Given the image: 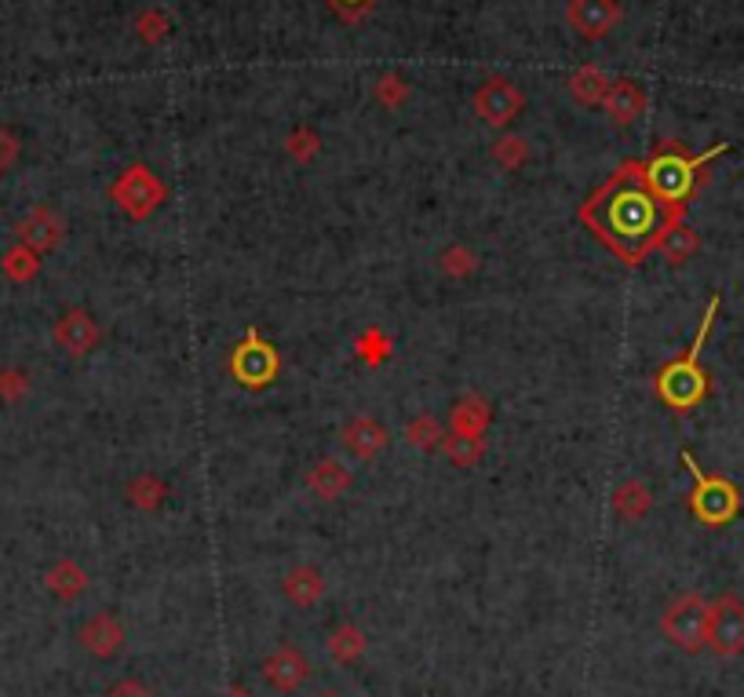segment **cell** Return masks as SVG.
Masks as SVG:
<instances>
[{"label": "cell", "instance_id": "d590c367", "mask_svg": "<svg viewBox=\"0 0 744 697\" xmlns=\"http://www.w3.org/2000/svg\"><path fill=\"white\" fill-rule=\"evenodd\" d=\"M26 391H30V380H26V373H22V369H4V373H0V398H4V402H19Z\"/></svg>", "mask_w": 744, "mask_h": 697}, {"label": "cell", "instance_id": "52a82bcc", "mask_svg": "<svg viewBox=\"0 0 744 697\" xmlns=\"http://www.w3.org/2000/svg\"><path fill=\"white\" fill-rule=\"evenodd\" d=\"M226 369H231V376L242 387H270L281 373V354L256 329H248L245 340L226 358Z\"/></svg>", "mask_w": 744, "mask_h": 697}, {"label": "cell", "instance_id": "d4e9b609", "mask_svg": "<svg viewBox=\"0 0 744 697\" xmlns=\"http://www.w3.org/2000/svg\"><path fill=\"white\" fill-rule=\"evenodd\" d=\"M0 270H4V278L8 281H19V285H26V281H33L41 274V253H33L30 245H11L4 256H0Z\"/></svg>", "mask_w": 744, "mask_h": 697}, {"label": "cell", "instance_id": "83f0119b", "mask_svg": "<svg viewBox=\"0 0 744 697\" xmlns=\"http://www.w3.org/2000/svg\"><path fill=\"white\" fill-rule=\"evenodd\" d=\"M406 439H409V445L413 450H420V453H434V450H442V439H445V431H442V424L434 420L431 413H420L413 424L406 428Z\"/></svg>", "mask_w": 744, "mask_h": 697}, {"label": "cell", "instance_id": "cb8c5ba5", "mask_svg": "<svg viewBox=\"0 0 744 697\" xmlns=\"http://www.w3.org/2000/svg\"><path fill=\"white\" fill-rule=\"evenodd\" d=\"M697 248H701V237H697L693 226H686V220H682V223H675V226H668V231H664L657 253L668 259L671 267H682L686 259H693Z\"/></svg>", "mask_w": 744, "mask_h": 697}, {"label": "cell", "instance_id": "ac0fdd59", "mask_svg": "<svg viewBox=\"0 0 744 697\" xmlns=\"http://www.w3.org/2000/svg\"><path fill=\"white\" fill-rule=\"evenodd\" d=\"M44 588L59 602H77L88 591V574L74 558H59V563H52L48 574H44Z\"/></svg>", "mask_w": 744, "mask_h": 697}, {"label": "cell", "instance_id": "ffe728a7", "mask_svg": "<svg viewBox=\"0 0 744 697\" xmlns=\"http://www.w3.org/2000/svg\"><path fill=\"white\" fill-rule=\"evenodd\" d=\"M449 424H453L456 435H475V439H482V435H486V428L493 424V406H489L482 395H464L460 402L453 406Z\"/></svg>", "mask_w": 744, "mask_h": 697}, {"label": "cell", "instance_id": "5bb4252c", "mask_svg": "<svg viewBox=\"0 0 744 697\" xmlns=\"http://www.w3.org/2000/svg\"><path fill=\"white\" fill-rule=\"evenodd\" d=\"M99 322L91 318L85 307H74V311H66L59 322L52 329V340L59 344L66 354H74V358H81L91 347L99 344Z\"/></svg>", "mask_w": 744, "mask_h": 697}, {"label": "cell", "instance_id": "f1b7e54d", "mask_svg": "<svg viewBox=\"0 0 744 697\" xmlns=\"http://www.w3.org/2000/svg\"><path fill=\"white\" fill-rule=\"evenodd\" d=\"M168 30H171V19L162 8H143L140 15H135V37L143 44H162L168 37Z\"/></svg>", "mask_w": 744, "mask_h": 697}, {"label": "cell", "instance_id": "7c38bea8", "mask_svg": "<svg viewBox=\"0 0 744 697\" xmlns=\"http://www.w3.org/2000/svg\"><path fill=\"white\" fill-rule=\"evenodd\" d=\"M15 234L22 245L33 248V253H52V248H59L66 242V223L52 204H37V209H30L15 223Z\"/></svg>", "mask_w": 744, "mask_h": 697}, {"label": "cell", "instance_id": "ab89813d", "mask_svg": "<svg viewBox=\"0 0 744 697\" xmlns=\"http://www.w3.org/2000/svg\"><path fill=\"white\" fill-rule=\"evenodd\" d=\"M318 697H340V694H332V690H325V694H318Z\"/></svg>", "mask_w": 744, "mask_h": 697}, {"label": "cell", "instance_id": "7402d4cb", "mask_svg": "<svg viewBox=\"0 0 744 697\" xmlns=\"http://www.w3.org/2000/svg\"><path fill=\"white\" fill-rule=\"evenodd\" d=\"M325 646H329V657L336 661V665H354V661H362V654L369 650V635H365L358 624L343 621L340 628H332Z\"/></svg>", "mask_w": 744, "mask_h": 697}, {"label": "cell", "instance_id": "4dcf8cb0", "mask_svg": "<svg viewBox=\"0 0 744 697\" xmlns=\"http://www.w3.org/2000/svg\"><path fill=\"white\" fill-rule=\"evenodd\" d=\"M438 263H442V270L449 274V278H467V274L475 270L478 259H475V253L467 245H453V248H445Z\"/></svg>", "mask_w": 744, "mask_h": 697}, {"label": "cell", "instance_id": "4fadbf2b", "mask_svg": "<svg viewBox=\"0 0 744 697\" xmlns=\"http://www.w3.org/2000/svg\"><path fill=\"white\" fill-rule=\"evenodd\" d=\"M77 643H81L91 657L110 661V657L121 654L124 643H129V632H124V624L118 621V617L102 610V613H91L88 621L81 624V632H77Z\"/></svg>", "mask_w": 744, "mask_h": 697}, {"label": "cell", "instance_id": "f35d334b", "mask_svg": "<svg viewBox=\"0 0 744 697\" xmlns=\"http://www.w3.org/2000/svg\"><path fill=\"white\" fill-rule=\"evenodd\" d=\"M220 697H256V694H248L245 687H226V690H223Z\"/></svg>", "mask_w": 744, "mask_h": 697}, {"label": "cell", "instance_id": "f546056e", "mask_svg": "<svg viewBox=\"0 0 744 697\" xmlns=\"http://www.w3.org/2000/svg\"><path fill=\"white\" fill-rule=\"evenodd\" d=\"M525 157H530V143H525L522 135H500V140L493 143V162L500 168H508V173L525 165Z\"/></svg>", "mask_w": 744, "mask_h": 697}, {"label": "cell", "instance_id": "e575fe53", "mask_svg": "<svg viewBox=\"0 0 744 697\" xmlns=\"http://www.w3.org/2000/svg\"><path fill=\"white\" fill-rule=\"evenodd\" d=\"M332 15H340L343 22H362L380 0H325Z\"/></svg>", "mask_w": 744, "mask_h": 697}, {"label": "cell", "instance_id": "8fae6325", "mask_svg": "<svg viewBox=\"0 0 744 697\" xmlns=\"http://www.w3.org/2000/svg\"><path fill=\"white\" fill-rule=\"evenodd\" d=\"M259 672H263V679H267V687H274L278 694H296L307 679H311V661L303 657L300 646L281 643L278 650H270V654L263 657Z\"/></svg>", "mask_w": 744, "mask_h": 697}, {"label": "cell", "instance_id": "d6a6232c", "mask_svg": "<svg viewBox=\"0 0 744 697\" xmlns=\"http://www.w3.org/2000/svg\"><path fill=\"white\" fill-rule=\"evenodd\" d=\"M318 146H322V140H318V132H311V129H296L289 140H285V151H289L296 162H311L318 154Z\"/></svg>", "mask_w": 744, "mask_h": 697}, {"label": "cell", "instance_id": "44dd1931", "mask_svg": "<svg viewBox=\"0 0 744 697\" xmlns=\"http://www.w3.org/2000/svg\"><path fill=\"white\" fill-rule=\"evenodd\" d=\"M610 85H613V77L599 70L595 63L580 66L577 74H569V96H574V102H580V107H602Z\"/></svg>", "mask_w": 744, "mask_h": 697}, {"label": "cell", "instance_id": "5b68a950", "mask_svg": "<svg viewBox=\"0 0 744 697\" xmlns=\"http://www.w3.org/2000/svg\"><path fill=\"white\" fill-rule=\"evenodd\" d=\"M660 632L682 654H701L708 643V599L697 591L675 596L660 613Z\"/></svg>", "mask_w": 744, "mask_h": 697}, {"label": "cell", "instance_id": "277c9868", "mask_svg": "<svg viewBox=\"0 0 744 697\" xmlns=\"http://www.w3.org/2000/svg\"><path fill=\"white\" fill-rule=\"evenodd\" d=\"M682 464L690 467V478H693V489H690L693 519L708 525V530H719V525L734 522L741 516V489L730 483L726 475L704 472V467L693 461V453H682Z\"/></svg>", "mask_w": 744, "mask_h": 697}, {"label": "cell", "instance_id": "6da1fadb", "mask_svg": "<svg viewBox=\"0 0 744 697\" xmlns=\"http://www.w3.org/2000/svg\"><path fill=\"white\" fill-rule=\"evenodd\" d=\"M577 220L624 267H638V263H646L649 253H657L664 231L686 220V209L664 204L646 187L638 162H621L613 168V176L580 204Z\"/></svg>", "mask_w": 744, "mask_h": 697}, {"label": "cell", "instance_id": "7a4b0ae2", "mask_svg": "<svg viewBox=\"0 0 744 697\" xmlns=\"http://www.w3.org/2000/svg\"><path fill=\"white\" fill-rule=\"evenodd\" d=\"M726 151H730V143H715L712 151L690 154L682 143L664 140V143L654 146V154L638 165H643L646 187L654 190L664 204L690 209V201L704 190V182H708V165H712L715 157H723Z\"/></svg>", "mask_w": 744, "mask_h": 697}, {"label": "cell", "instance_id": "2e32d148", "mask_svg": "<svg viewBox=\"0 0 744 697\" xmlns=\"http://www.w3.org/2000/svg\"><path fill=\"white\" fill-rule=\"evenodd\" d=\"M329 580L318 566H292L289 574L281 577V596L300 610H311L325 599Z\"/></svg>", "mask_w": 744, "mask_h": 697}, {"label": "cell", "instance_id": "e0dca14e", "mask_svg": "<svg viewBox=\"0 0 744 697\" xmlns=\"http://www.w3.org/2000/svg\"><path fill=\"white\" fill-rule=\"evenodd\" d=\"M387 442H391V435H387V428L373 417H354L351 424L343 428V445H347L354 456H362V461L380 456L387 450Z\"/></svg>", "mask_w": 744, "mask_h": 697}, {"label": "cell", "instance_id": "8d00e7d4", "mask_svg": "<svg viewBox=\"0 0 744 697\" xmlns=\"http://www.w3.org/2000/svg\"><path fill=\"white\" fill-rule=\"evenodd\" d=\"M15 162H19V140H15V132L0 124V176H4Z\"/></svg>", "mask_w": 744, "mask_h": 697}, {"label": "cell", "instance_id": "d6986e66", "mask_svg": "<svg viewBox=\"0 0 744 697\" xmlns=\"http://www.w3.org/2000/svg\"><path fill=\"white\" fill-rule=\"evenodd\" d=\"M307 486L314 489V497L340 500L354 486V475L336 461V456H325V461H318L311 472H307Z\"/></svg>", "mask_w": 744, "mask_h": 697}, {"label": "cell", "instance_id": "1f68e13d", "mask_svg": "<svg viewBox=\"0 0 744 697\" xmlns=\"http://www.w3.org/2000/svg\"><path fill=\"white\" fill-rule=\"evenodd\" d=\"M373 91H376V99H380L387 110H398V107H402V102L409 99V85H406L398 74H384L380 81H376Z\"/></svg>", "mask_w": 744, "mask_h": 697}, {"label": "cell", "instance_id": "74e56055", "mask_svg": "<svg viewBox=\"0 0 744 697\" xmlns=\"http://www.w3.org/2000/svg\"><path fill=\"white\" fill-rule=\"evenodd\" d=\"M102 697H157V694L146 687V683H140V679H121V683H113V687Z\"/></svg>", "mask_w": 744, "mask_h": 697}, {"label": "cell", "instance_id": "3957f363", "mask_svg": "<svg viewBox=\"0 0 744 697\" xmlns=\"http://www.w3.org/2000/svg\"><path fill=\"white\" fill-rule=\"evenodd\" d=\"M719 314V296H712L704 307V318H701V329H697L693 344L686 347L679 358H671L664 369L657 373V398L664 406L671 409V413H690V409H697L708 398V391H712V376H708V369L701 365V351H704V340L708 333H712V322Z\"/></svg>", "mask_w": 744, "mask_h": 697}, {"label": "cell", "instance_id": "484cf974", "mask_svg": "<svg viewBox=\"0 0 744 697\" xmlns=\"http://www.w3.org/2000/svg\"><path fill=\"white\" fill-rule=\"evenodd\" d=\"M165 497H168V486L157 475H151V472L135 475L129 483V505L140 508V511H157L165 505Z\"/></svg>", "mask_w": 744, "mask_h": 697}, {"label": "cell", "instance_id": "4316f807", "mask_svg": "<svg viewBox=\"0 0 744 697\" xmlns=\"http://www.w3.org/2000/svg\"><path fill=\"white\" fill-rule=\"evenodd\" d=\"M442 453L449 456L453 467H475L478 461H482L486 453V439H475V435H445L442 439Z\"/></svg>", "mask_w": 744, "mask_h": 697}, {"label": "cell", "instance_id": "ba28073f", "mask_svg": "<svg viewBox=\"0 0 744 697\" xmlns=\"http://www.w3.org/2000/svg\"><path fill=\"white\" fill-rule=\"evenodd\" d=\"M708 650L715 657H741L744 654V599L734 591H723L708 602Z\"/></svg>", "mask_w": 744, "mask_h": 697}, {"label": "cell", "instance_id": "603a6c76", "mask_svg": "<svg viewBox=\"0 0 744 697\" xmlns=\"http://www.w3.org/2000/svg\"><path fill=\"white\" fill-rule=\"evenodd\" d=\"M649 508H654V497H649L646 483H638V478H628L613 489V511L628 522H638L649 516Z\"/></svg>", "mask_w": 744, "mask_h": 697}, {"label": "cell", "instance_id": "9a60e30c", "mask_svg": "<svg viewBox=\"0 0 744 697\" xmlns=\"http://www.w3.org/2000/svg\"><path fill=\"white\" fill-rule=\"evenodd\" d=\"M606 113H610V121L617 124V129H624V124H635L638 118L646 113L649 107V96L646 88L632 81V77H617V81L610 85V91H606Z\"/></svg>", "mask_w": 744, "mask_h": 697}, {"label": "cell", "instance_id": "836d02e7", "mask_svg": "<svg viewBox=\"0 0 744 697\" xmlns=\"http://www.w3.org/2000/svg\"><path fill=\"white\" fill-rule=\"evenodd\" d=\"M358 354L365 362H373V365H380L387 354H391V340H387L380 329H369V333H362L358 336Z\"/></svg>", "mask_w": 744, "mask_h": 697}, {"label": "cell", "instance_id": "9c48e42d", "mask_svg": "<svg viewBox=\"0 0 744 697\" xmlns=\"http://www.w3.org/2000/svg\"><path fill=\"white\" fill-rule=\"evenodd\" d=\"M471 107L478 113V121L489 124V129H508V124L522 113L525 96H522V88L514 81L493 74V77H486V81L475 88Z\"/></svg>", "mask_w": 744, "mask_h": 697}, {"label": "cell", "instance_id": "8992f818", "mask_svg": "<svg viewBox=\"0 0 744 697\" xmlns=\"http://www.w3.org/2000/svg\"><path fill=\"white\" fill-rule=\"evenodd\" d=\"M110 198L118 201V209L129 215V220H151V215L165 204L168 187L154 176V168L129 165L110 182Z\"/></svg>", "mask_w": 744, "mask_h": 697}, {"label": "cell", "instance_id": "30bf717a", "mask_svg": "<svg viewBox=\"0 0 744 697\" xmlns=\"http://www.w3.org/2000/svg\"><path fill=\"white\" fill-rule=\"evenodd\" d=\"M621 0H569L566 4V26L580 41H602L610 37L621 22Z\"/></svg>", "mask_w": 744, "mask_h": 697}]
</instances>
